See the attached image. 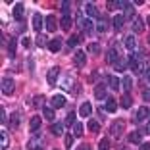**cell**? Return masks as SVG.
Masks as SVG:
<instances>
[{
	"label": "cell",
	"instance_id": "16",
	"mask_svg": "<svg viewBox=\"0 0 150 150\" xmlns=\"http://www.w3.org/2000/svg\"><path fill=\"white\" fill-rule=\"evenodd\" d=\"M29 129H31L33 133H37L40 129V117H39V115H33V117H31V121H29Z\"/></svg>",
	"mask_w": 150,
	"mask_h": 150
},
{
	"label": "cell",
	"instance_id": "34",
	"mask_svg": "<svg viewBox=\"0 0 150 150\" xmlns=\"http://www.w3.org/2000/svg\"><path fill=\"white\" fill-rule=\"evenodd\" d=\"M98 148L100 150H110V139H102V141L98 142Z\"/></svg>",
	"mask_w": 150,
	"mask_h": 150
},
{
	"label": "cell",
	"instance_id": "32",
	"mask_svg": "<svg viewBox=\"0 0 150 150\" xmlns=\"http://www.w3.org/2000/svg\"><path fill=\"white\" fill-rule=\"evenodd\" d=\"M81 27H83V29H85L87 33H91V31H93V21H91V19H83Z\"/></svg>",
	"mask_w": 150,
	"mask_h": 150
},
{
	"label": "cell",
	"instance_id": "15",
	"mask_svg": "<svg viewBox=\"0 0 150 150\" xmlns=\"http://www.w3.org/2000/svg\"><path fill=\"white\" fill-rule=\"evenodd\" d=\"M129 142H133V144H142V133L133 131L131 135H129Z\"/></svg>",
	"mask_w": 150,
	"mask_h": 150
},
{
	"label": "cell",
	"instance_id": "21",
	"mask_svg": "<svg viewBox=\"0 0 150 150\" xmlns=\"http://www.w3.org/2000/svg\"><path fill=\"white\" fill-rule=\"evenodd\" d=\"M62 48V42H60V39H52L48 42V50L50 52H58V50Z\"/></svg>",
	"mask_w": 150,
	"mask_h": 150
},
{
	"label": "cell",
	"instance_id": "33",
	"mask_svg": "<svg viewBox=\"0 0 150 150\" xmlns=\"http://www.w3.org/2000/svg\"><path fill=\"white\" fill-rule=\"evenodd\" d=\"M81 135H83V125L75 123L73 125V137H81Z\"/></svg>",
	"mask_w": 150,
	"mask_h": 150
},
{
	"label": "cell",
	"instance_id": "26",
	"mask_svg": "<svg viewBox=\"0 0 150 150\" xmlns=\"http://www.w3.org/2000/svg\"><path fill=\"white\" fill-rule=\"evenodd\" d=\"M106 110L108 112H115L117 110V102H115V98H108L106 100Z\"/></svg>",
	"mask_w": 150,
	"mask_h": 150
},
{
	"label": "cell",
	"instance_id": "24",
	"mask_svg": "<svg viewBox=\"0 0 150 150\" xmlns=\"http://www.w3.org/2000/svg\"><path fill=\"white\" fill-rule=\"evenodd\" d=\"M42 115L48 119V121H54V108L52 106H44L42 108Z\"/></svg>",
	"mask_w": 150,
	"mask_h": 150
},
{
	"label": "cell",
	"instance_id": "5",
	"mask_svg": "<svg viewBox=\"0 0 150 150\" xmlns=\"http://www.w3.org/2000/svg\"><path fill=\"white\" fill-rule=\"evenodd\" d=\"M2 93H4L6 96H10V94L13 93V79H10V77H4V79H2Z\"/></svg>",
	"mask_w": 150,
	"mask_h": 150
},
{
	"label": "cell",
	"instance_id": "13",
	"mask_svg": "<svg viewBox=\"0 0 150 150\" xmlns=\"http://www.w3.org/2000/svg\"><path fill=\"white\" fill-rule=\"evenodd\" d=\"M106 81H108V87H112L114 91H117L119 85H121V81H119L115 75H106Z\"/></svg>",
	"mask_w": 150,
	"mask_h": 150
},
{
	"label": "cell",
	"instance_id": "19",
	"mask_svg": "<svg viewBox=\"0 0 150 150\" xmlns=\"http://www.w3.org/2000/svg\"><path fill=\"white\" fill-rule=\"evenodd\" d=\"M79 114L83 115H91L93 114V106H91V104H88V102H83V104H81V108H79Z\"/></svg>",
	"mask_w": 150,
	"mask_h": 150
},
{
	"label": "cell",
	"instance_id": "35",
	"mask_svg": "<svg viewBox=\"0 0 150 150\" xmlns=\"http://www.w3.org/2000/svg\"><path fill=\"white\" fill-rule=\"evenodd\" d=\"M77 42H79V35H71L69 40H67V46H69V48H73Z\"/></svg>",
	"mask_w": 150,
	"mask_h": 150
},
{
	"label": "cell",
	"instance_id": "25",
	"mask_svg": "<svg viewBox=\"0 0 150 150\" xmlns=\"http://www.w3.org/2000/svg\"><path fill=\"white\" fill-rule=\"evenodd\" d=\"M121 85H123L125 93H129V91H131V87H133V79H131V75H125L123 79H121Z\"/></svg>",
	"mask_w": 150,
	"mask_h": 150
},
{
	"label": "cell",
	"instance_id": "27",
	"mask_svg": "<svg viewBox=\"0 0 150 150\" xmlns=\"http://www.w3.org/2000/svg\"><path fill=\"white\" fill-rule=\"evenodd\" d=\"M85 8H87V13L91 16V18H96V16H98V10L94 8V4H91V2H88V4L85 6Z\"/></svg>",
	"mask_w": 150,
	"mask_h": 150
},
{
	"label": "cell",
	"instance_id": "37",
	"mask_svg": "<svg viewBox=\"0 0 150 150\" xmlns=\"http://www.w3.org/2000/svg\"><path fill=\"white\" fill-rule=\"evenodd\" d=\"M0 139H2V146H0V150H6V146H8V137H6V133H4V131H2Z\"/></svg>",
	"mask_w": 150,
	"mask_h": 150
},
{
	"label": "cell",
	"instance_id": "47",
	"mask_svg": "<svg viewBox=\"0 0 150 150\" xmlns=\"http://www.w3.org/2000/svg\"><path fill=\"white\" fill-rule=\"evenodd\" d=\"M77 150H91V146L88 144H81V146H77Z\"/></svg>",
	"mask_w": 150,
	"mask_h": 150
},
{
	"label": "cell",
	"instance_id": "17",
	"mask_svg": "<svg viewBox=\"0 0 150 150\" xmlns=\"http://www.w3.org/2000/svg\"><path fill=\"white\" fill-rule=\"evenodd\" d=\"M19 112H13L12 115H10V129H18L19 127Z\"/></svg>",
	"mask_w": 150,
	"mask_h": 150
},
{
	"label": "cell",
	"instance_id": "52",
	"mask_svg": "<svg viewBox=\"0 0 150 150\" xmlns=\"http://www.w3.org/2000/svg\"><path fill=\"white\" fill-rule=\"evenodd\" d=\"M31 150H40V148H31Z\"/></svg>",
	"mask_w": 150,
	"mask_h": 150
},
{
	"label": "cell",
	"instance_id": "18",
	"mask_svg": "<svg viewBox=\"0 0 150 150\" xmlns=\"http://www.w3.org/2000/svg\"><path fill=\"white\" fill-rule=\"evenodd\" d=\"M125 48H127V50H131V52H133L135 48H137V40H135V37H133V35L125 37Z\"/></svg>",
	"mask_w": 150,
	"mask_h": 150
},
{
	"label": "cell",
	"instance_id": "50",
	"mask_svg": "<svg viewBox=\"0 0 150 150\" xmlns=\"http://www.w3.org/2000/svg\"><path fill=\"white\" fill-rule=\"evenodd\" d=\"M146 133H150V119H148V123H146Z\"/></svg>",
	"mask_w": 150,
	"mask_h": 150
},
{
	"label": "cell",
	"instance_id": "45",
	"mask_svg": "<svg viewBox=\"0 0 150 150\" xmlns=\"http://www.w3.org/2000/svg\"><path fill=\"white\" fill-rule=\"evenodd\" d=\"M139 150H150V142H142Z\"/></svg>",
	"mask_w": 150,
	"mask_h": 150
},
{
	"label": "cell",
	"instance_id": "14",
	"mask_svg": "<svg viewBox=\"0 0 150 150\" xmlns=\"http://www.w3.org/2000/svg\"><path fill=\"white\" fill-rule=\"evenodd\" d=\"M94 96H96L98 100H108V94H106V88H104V85H98V87L94 88Z\"/></svg>",
	"mask_w": 150,
	"mask_h": 150
},
{
	"label": "cell",
	"instance_id": "10",
	"mask_svg": "<svg viewBox=\"0 0 150 150\" xmlns=\"http://www.w3.org/2000/svg\"><path fill=\"white\" fill-rule=\"evenodd\" d=\"M146 117H150V110H148V108H146V106L139 108L137 115H135V121H144Z\"/></svg>",
	"mask_w": 150,
	"mask_h": 150
},
{
	"label": "cell",
	"instance_id": "39",
	"mask_svg": "<svg viewBox=\"0 0 150 150\" xmlns=\"http://www.w3.org/2000/svg\"><path fill=\"white\" fill-rule=\"evenodd\" d=\"M115 71H125V62L123 60H119V62L115 64Z\"/></svg>",
	"mask_w": 150,
	"mask_h": 150
},
{
	"label": "cell",
	"instance_id": "48",
	"mask_svg": "<svg viewBox=\"0 0 150 150\" xmlns=\"http://www.w3.org/2000/svg\"><path fill=\"white\" fill-rule=\"evenodd\" d=\"M0 114H2V123H6V110H4V108L0 110Z\"/></svg>",
	"mask_w": 150,
	"mask_h": 150
},
{
	"label": "cell",
	"instance_id": "51",
	"mask_svg": "<svg viewBox=\"0 0 150 150\" xmlns=\"http://www.w3.org/2000/svg\"><path fill=\"white\" fill-rule=\"evenodd\" d=\"M146 21H148V25H150V16H148V18H146Z\"/></svg>",
	"mask_w": 150,
	"mask_h": 150
},
{
	"label": "cell",
	"instance_id": "42",
	"mask_svg": "<svg viewBox=\"0 0 150 150\" xmlns=\"http://www.w3.org/2000/svg\"><path fill=\"white\" fill-rule=\"evenodd\" d=\"M142 98H144L146 102H150V88H144V91H142Z\"/></svg>",
	"mask_w": 150,
	"mask_h": 150
},
{
	"label": "cell",
	"instance_id": "28",
	"mask_svg": "<svg viewBox=\"0 0 150 150\" xmlns=\"http://www.w3.org/2000/svg\"><path fill=\"white\" fill-rule=\"evenodd\" d=\"M87 50H88L91 54H100V44H98V42H91V44L87 46Z\"/></svg>",
	"mask_w": 150,
	"mask_h": 150
},
{
	"label": "cell",
	"instance_id": "12",
	"mask_svg": "<svg viewBox=\"0 0 150 150\" xmlns=\"http://www.w3.org/2000/svg\"><path fill=\"white\" fill-rule=\"evenodd\" d=\"M108 64H117L119 62V54H117V48H110L108 50V56H106Z\"/></svg>",
	"mask_w": 150,
	"mask_h": 150
},
{
	"label": "cell",
	"instance_id": "8",
	"mask_svg": "<svg viewBox=\"0 0 150 150\" xmlns=\"http://www.w3.org/2000/svg\"><path fill=\"white\" fill-rule=\"evenodd\" d=\"M44 27H46V31L54 33V31H56V27H58V21H56V18H54V16H48V18L44 19Z\"/></svg>",
	"mask_w": 150,
	"mask_h": 150
},
{
	"label": "cell",
	"instance_id": "6",
	"mask_svg": "<svg viewBox=\"0 0 150 150\" xmlns=\"http://www.w3.org/2000/svg\"><path fill=\"white\" fill-rule=\"evenodd\" d=\"M64 104H66V96L64 94H54L50 98V106L52 108H64Z\"/></svg>",
	"mask_w": 150,
	"mask_h": 150
},
{
	"label": "cell",
	"instance_id": "36",
	"mask_svg": "<svg viewBox=\"0 0 150 150\" xmlns=\"http://www.w3.org/2000/svg\"><path fill=\"white\" fill-rule=\"evenodd\" d=\"M66 123H67V125H75V114H73V112H69V114H67Z\"/></svg>",
	"mask_w": 150,
	"mask_h": 150
},
{
	"label": "cell",
	"instance_id": "7",
	"mask_svg": "<svg viewBox=\"0 0 150 150\" xmlns=\"http://www.w3.org/2000/svg\"><path fill=\"white\" fill-rule=\"evenodd\" d=\"M23 16H25V6L21 2H18V4L13 6V18H16V21H21Z\"/></svg>",
	"mask_w": 150,
	"mask_h": 150
},
{
	"label": "cell",
	"instance_id": "44",
	"mask_svg": "<svg viewBox=\"0 0 150 150\" xmlns=\"http://www.w3.org/2000/svg\"><path fill=\"white\" fill-rule=\"evenodd\" d=\"M96 31H98V33H104V31H106V25H102V23H98V25H96Z\"/></svg>",
	"mask_w": 150,
	"mask_h": 150
},
{
	"label": "cell",
	"instance_id": "49",
	"mask_svg": "<svg viewBox=\"0 0 150 150\" xmlns=\"http://www.w3.org/2000/svg\"><path fill=\"white\" fill-rule=\"evenodd\" d=\"M146 81H148V83H150V69L146 71Z\"/></svg>",
	"mask_w": 150,
	"mask_h": 150
},
{
	"label": "cell",
	"instance_id": "2",
	"mask_svg": "<svg viewBox=\"0 0 150 150\" xmlns=\"http://www.w3.org/2000/svg\"><path fill=\"white\" fill-rule=\"evenodd\" d=\"M123 129H125V121H123V119H117V121H114V123H112L110 133L114 135L115 139H117V137H121V131H123Z\"/></svg>",
	"mask_w": 150,
	"mask_h": 150
},
{
	"label": "cell",
	"instance_id": "4",
	"mask_svg": "<svg viewBox=\"0 0 150 150\" xmlns=\"http://www.w3.org/2000/svg\"><path fill=\"white\" fill-rule=\"evenodd\" d=\"M58 75H60V67H50L48 73H46V81H48V85H52V87L56 85Z\"/></svg>",
	"mask_w": 150,
	"mask_h": 150
},
{
	"label": "cell",
	"instance_id": "30",
	"mask_svg": "<svg viewBox=\"0 0 150 150\" xmlns=\"http://www.w3.org/2000/svg\"><path fill=\"white\" fill-rule=\"evenodd\" d=\"M123 21H125V19H123V16H115L112 23H114V27H115V29H121V27H123Z\"/></svg>",
	"mask_w": 150,
	"mask_h": 150
},
{
	"label": "cell",
	"instance_id": "31",
	"mask_svg": "<svg viewBox=\"0 0 150 150\" xmlns=\"http://www.w3.org/2000/svg\"><path fill=\"white\" fill-rule=\"evenodd\" d=\"M98 129H100V123H98L96 119H91V121H88V131H93V133H96Z\"/></svg>",
	"mask_w": 150,
	"mask_h": 150
},
{
	"label": "cell",
	"instance_id": "53",
	"mask_svg": "<svg viewBox=\"0 0 150 150\" xmlns=\"http://www.w3.org/2000/svg\"><path fill=\"white\" fill-rule=\"evenodd\" d=\"M148 44H150V37H148Z\"/></svg>",
	"mask_w": 150,
	"mask_h": 150
},
{
	"label": "cell",
	"instance_id": "40",
	"mask_svg": "<svg viewBox=\"0 0 150 150\" xmlns=\"http://www.w3.org/2000/svg\"><path fill=\"white\" fill-rule=\"evenodd\" d=\"M71 83H73V79H71V77H66V79H64V85H62V87H64V88H69V87H71Z\"/></svg>",
	"mask_w": 150,
	"mask_h": 150
},
{
	"label": "cell",
	"instance_id": "29",
	"mask_svg": "<svg viewBox=\"0 0 150 150\" xmlns=\"http://www.w3.org/2000/svg\"><path fill=\"white\" fill-rule=\"evenodd\" d=\"M131 98H129V94H125V96H121V102H119V104H121V108H125V110H127V108H131Z\"/></svg>",
	"mask_w": 150,
	"mask_h": 150
},
{
	"label": "cell",
	"instance_id": "1",
	"mask_svg": "<svg viewBox=\"0 0 150 150\" xmlns=\"http://www.w3.org/2000/svg\"><path fill=\"white\" fill-rule=\"evenodd\" d=\"M129 67L133 69V73H142V69H144V56L141 52H133L129 56Z\"/></svg>",
	"mask_w": 150,
	"mask_h": 150
},
{
	"label": "cell",
	"instance_id": "41",
	"mask_svg": "<svg viewBox=\"0 0 150 150\" xmlns=\"http://www.w3.org/2000/svg\"><path fill=\"white\" fill-rule=\"evenodd\" d=\"M71 144H73V135H66V146L69 148Z\"/></svg>",
	"mask_w": 150,
	"mask_h": 150
},
{
	"label": "cell",
	"instance_id": "43",
	"mask_svg": "<svg viewBox=\"0 0 150 150\" xmlns=\"http://www.w3.org/2000/svg\"><path fill=\"white\" fill-rule=\"evenodd\" d=\"M33 100H35V102H33V104H35V106H39V104H42V100H44V98H42V96H40V94H39V96H35V98H33Z\"/></svg>",
	"mask_w": 150,
	"mask_h": 150
},
{
	"label": "cell",
	"instance_id": "11",
	"mask_svg": "<svg viewBox=\"0 0 150 150\" xmlns=\"http://www.w3.org/2000/svg\"><path fill=\"white\" fill-rule=\"evenodd\" d=\"M42 25H44V18L40 13H35V16H33V29H35V31H40Z\"/></svg>",
	"mask_w": 150,
	"mask_h": 150
},
{
	"label": "cell",
	"instance_id": "9",
	"mask_svg": "<svg viewBox=\"0 0 150 150\" xmlns=\"http://www.w3.org/2000/svg\"><path fill=\"white\" fill-rule=\"evenodd\" d=\"M131 27H133V33H142V29H144V23H142V18L135 16V18H133V23H131Z\"/></svg>",
	"mask_w": 150,
	"mask_h": 150
},
{
	"label": "cell",
	"instance_id": "23",
	"mask_svg": "<svg viewBox=\"0 0 150 150\" xmlns=\"http://www.w3.org/2000/svg\"><path fill=\"white\" fill-rule=\"evenodd\" d=\"M50 133H52L54 137H60L64 133V125L62 123H52V127H50Z\"/></svg>",
	"mask_w": 150,
	"mask_h": 150
},
{
	"label": "cell",
	"instance_id": "46",
	"mask_svg": "<svg viewBox=\"0 0 150 150\" xmlns=\"http://www.w3.org/2000/svg\"><path fill=\"white\" fill-rule=\"evenodd\" d=\"M23 46H25V48H29V46H31V40L27 39V37H25V39H23Z\"/></svg>",
	"mask_w": 150,
	"mask_h": 150
},
{
	"label": "cell",
	"instance_id": "20",
	"mask_svg": "<svg viewBox=\"0 0 150 150\" xmlns=\"http://www.w3.org/2000/svg\"><path fill=\"white\" fill-rule=\"evenodd\" d=\"M71 25H73L71 18H69V16H64V18H62V21H60V27H62L64 31H69V29H71Z\"/></svg>",
	"mask_w": 150,
	"mask_h": 150
},
{
	"label": "cell",
	"instance_id": "3",
	"mask_svg": "<svg viewBox=\"0 0 150 150\" xmlns=\"http://www.w3.org/2000/svg\"><path fill=\"white\" fill-rule=\"evenodd\" d=\"M73 64L77 67H85V64H87V56H85L83 50H77V52L73 54Z\"/></svg>",
	"mask_w": 150,
	"mask_h": 150
},
{
	"label": "cell",
	"instance_id": "22",
	"mask_svg": "<svg viewBox=\"0 0 150 150\" xmlns=\"http://www.w3.org/2000/svg\"><path fill=\"white\" fill-rule=\"evenodd\" d=\"M16 46H18V39H10V42H8V56L10 58L16 56Z\"/></svg>",
	"mask_w": 150,
	"mask_h": 150
},
{
	"label": "cell",
	"instance_id": "38",
	"mask_svg": "<svg viewBox=\"0 0 150 150\" xmlns=\"http://www.w3.org/2000/svg\"><path fill=\"white\" fill-rule=\"evenodd\" d=\"M69 8H71L69 2H62V12H64V16H69Z\"/></svg>",
	"mask_w": 150,
	"mask_h": 150
}]
</instances>
